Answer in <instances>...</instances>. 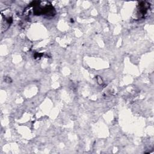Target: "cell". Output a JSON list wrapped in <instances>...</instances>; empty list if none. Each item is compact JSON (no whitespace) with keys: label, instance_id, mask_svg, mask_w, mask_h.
Wrapping results in <instances>:
<instances>
[{"label":"cell","instance_id":"cell-1","mask_svg":"<svg viewBox=\"0 0 154 154\" xmlns=\"http://www.w3.org/2000/svg\"><path fill=\"white\" fill-rule=\"evenodd\" d=\"M29 11L31 10L33 15L53 16L55 10L52 4L48 1H32L28 7Z\"/></svg>","mask_w":154,"mask_h":154},{"label":"cell","instance_id":"cell-2","mask_svg":"<svg viewBox=\"0 0 154 154\" xmlns=\"http://www.w3.org/2000/svg\"><path fill=\"white\" fill-rule=\"evenodd\" d=\"M150 8V4L147 2H141L138 5V14L141 17H143L146 13L147 10Z\"/></svg>","mask_w":154,"mask_h":154}]
</instances>
